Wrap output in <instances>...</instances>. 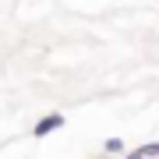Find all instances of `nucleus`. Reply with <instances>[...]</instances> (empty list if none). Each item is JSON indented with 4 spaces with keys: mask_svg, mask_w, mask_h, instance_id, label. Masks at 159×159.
I'll return each mask as SVG.
<instances>
[{
    "mask_svg": "<svg viewBox=\"0 0 159 159\" xmlns=\"http://www.w3.org/2000/svg\"><path fill=\"white\" fill-rule=\"evenodd\" d=\"M57 127H64V113H46L35 120V127H32V138H46V134H53Z\"/></svg>",
    "mask_w": 159,
    "mask_h": 159,
    "instance_id": "obj_1",
    "label": "nucleus"
},
{
    "mask_svg": "<svg viewBox=\"0 0 159 159\" xmlns=\"http://www.w3.org/2000/svg\"><path fill=\"white\" fill-rule=\"evenodd\" d=\"M138 152H142L145 159H159V142H145L142 148H138Z\"/></svg>",
    "mask_w": 159,
    "mask_h": 159,
    "instance_id": "obj_2",
    "label": "nucleus"
},
{
    "mask_svg": "<svg viewBox=\"0 0 159 159\" xmlns=\"http://www.w3.org/2000/svg\"><path fill=\"white\" fill-rule=\"evenodd\" d=\"M102 152H124V138H106L102 142Z\"/></svg>",
    "mask_w": 159,
    "mask_h": 159,
    "instance_id": "obj_3",
    "label": "nucleus"
},
{
    "mask_svg": "<svg viewBox=\"0 0 159 159\" xmlns=\"http://www.w3.org/2000/svg\"><path fill=\"white\" fill-rule=\"evenodd\" d=\"M124 159H145V156H142V152H138V148H134V152H127Z\"/></svg>",
    "mask_w": 159,
    "mask_h": 159,
    "instance_id": "obj_4",
    "label": "nucleus"
}]
</instances>
